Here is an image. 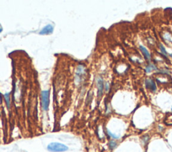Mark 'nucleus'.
<instances>
[{"label":"nucleus","mask_w":172,"mask_h":152,"mask_svg":"<svg viewBox=\"0 0 172 152\" xmlns=\"http://www.w3.org/2000/svg\"><path fill=\"white\" fill-rule=\"evenodd\" d=\"M47 149L51 152H63L68 150V147L64 144L53 142L48 145Z\"/></svg>","instance_id":"nucleus-1"},{"label":"nucleus","mask_w":172,"mask_h":152,"mask_svg":"<svg viewBox=\"0 0 172 152\" xmlns=\"http://www.w3.org/2000/svg\"><path fill=\"white\" fill-rule=\"evenodd\" d=\"M116 145L117 143L114 141H110V143H109V147H110V148L111 149H113L116 148Z\"/></svg>","instance_id":"nucleus-10"},{"label":"nucleus","mask_w":172,"mask_h":152,"mask_svg":"<svg viewBox=\"0 0 172 152\" xmlns=\"http://www.w3.org/2000/svg\"><path fill=\"white\" fill-rule=\"evenodd\" d=\"M148 139H149V137L148 136H145L143 137V142L145 143H146L148 141Z\"/></svg>","instance_id":"nucleus-13"},{"label":"nucleus","mask_w":172,"mask_h":152,"mask_svg":"<svg viewBox=\"0 0 172 152\" xmlns=\"http://www.w3.org/2000/svg\"><path fill=\"white\" fill-rule=\"evenodd\" d=\"M170 56H171V58H172V53H171V54H170Z\"/></svg>","instance_id":"nucleus-16"},{"label":"nucleus","mask_w":172,"mask_h":152,"mask_svg":"<svg viewBox=\"0 0 172 152\" xmlns=\"http://www.w3.org/2000/svg\"><path fill=\"white\" fill-rule=\"evenodd\" d=\"M108 88H109V85H108V84L107 83V84H106V90H108Z\"/></svg>","instance_id":"nucleus-14"},{"label":"nucleus","mask_w":172,"mask_h":152,"mask_svg":"<svg viewBox=\"0 0 172 152\" xmlns=\"http://www.w3.org/2000/svg\"><path fill=\"white\" fill-rule=\"evenodd\" d=\"M53 27L51 24H48L47 26H46L45 27H44L42 30L40 32V35H47V34H50L53 33Z\"/></svg>","instance_id":"nucleus-3"},{"label":"nucleus","mask_w":172,"mask_h":152,"mask_svg":"<svg viewBox=\"0 0 172 152\" xmlns=\"http://www.w3.org/2000/svg\"><path fill=\"white\" fill-rule=\"evenodd\" d=\"M139 49L141 50V51L142 52V53H143V56H145V59L149 60L151 58V55H150L149 52L148 51L147 49L146 48H145L144 46H140Z\"/></svg>","instance_id":"nucleus-6"},{"label":"nucleus","mask_w":172,"mask_h":152,"mask_svg":"<svg viewBox=\"0 0 172 152\" xmlns=\"http://www.w3.org/2000/svg\"><path fill=\"white\" fill-rule=\"evenodd\" d=\"M97 83H98V97H101L102 95L103 90H104V82L102 78H99L98 79Z\"/></svg>","instance_id":"nucleus-5"},{"label":"nucleus","mask_w":172,"mask_h":152,"mask_svg":"<svg viewBox=\"0 0 172 152\" xmlns=\"http://www.w3.org/2000/svg\"><path fill=\"white\" fill-rule=\"evenodd\" d=\"M171 111H172V108H171Z\"/></svg>","instance_id":"nucleus-17"},{"label":"nucleus","mask_w":172,"mask_h":152,"mask_svg":"<svg viewBox=\"0 0 172 152\" xmlns=\"http://www.w3.org/2000/svg\"><path fill=\"white\" fill-rule=\"evenodd\" d=\"M160 50H161V51L162 54H163L164 55L167 56V52H166L165 48H164V46H163V44H160Z\"/></svg>","instance_id":"nucleus-12"},{"label":"nucleus","mask_w":172,"mask_h":152,"mask_svg":"<svg viewBox=\"0 0 172 152\" xmlns=\"http://www.w3.org/2000/svg\"><path fill=\"white\" fill-rule=\"evenodd\" d=\"M165 123L168 125H172V114L171 115H169L167 117H166L165 120Z\"/></svg>","instance_id":"nucleus-8"},{"label":"nucleus","mask_w":172,"mask_h":152,"mask_svg":"<svg viewBox=\"0 0 172 152\" xmlns=\"http://www.w3.org/2000/svg\"><path fill=\"white\" fill-rule=\"evenodd\" d=\"M157 69V68L155 67V66H154L153 64H149V66H147L145 68V72L149 73V72H152L153 70H155Z\"/></svg>","instance_id":"nucleus-7"},{"label":"nucleus","mask_w":172,"mask_h":152,"mask_svg":"<svg viewBox=\"0 0 172 152\" xmlns=\"http://www.w3.org/2000/svg\"><path fill=\"white\" fill-rule=\"evenodd\" d=\"M145 86L147 88L152 90V91H155L157 89V86L153 80L151 79H147L145 80Z\"/></svg>","instance_id":"nucleus-4"},{"label":"nucleus","mask_w":172,"mask_h":152,"mask_svg":"<svg viewBox=\"0 0 172 152\" xmlns=\"http://www.w3.org/2000/svg\"><path fill=\"white\" fill-rule=\"evenodd\" d=\"M107 133H108V134L110 135V137H112L113 139H118L119 138V136H117V135H114V134L112 133H111L108 129H107Z\"/></svg>","instance_id":"nucleus-11"},{"label":"nucleus","mask_w":172,"mask_h":152,"mask_svg":"<svg viewBox=\"0 0 172 152\" xmlns=\"http://www.w3.org/2000/svg\"><path fill=\"white\" fill-rule=\"evenodd\" d=\"M2 30H2V26H0V33H1V32H2Z\"/></svg>","instance_id":"nucleus-15"},{"label":"nucleus","mask_w":172,"mask_h":152,"mask_svg":"<svg viewBox=\"0 0 172 152\" xmlns=\"http://www.w3.org/2000/svg\"><path fill=\"white\" fill-rule=\"evenodd\" d=\"M4 97L6 99V101L7 107L8 109H10V93H6L4 95Z\"/></svg>","instance_id":"nucleus-9"},{"label":"nucleus","mask_w":172,"mask_h":152,"mask_svg":"<svg viewBox=\"0 0 172 152\" xmlns=\"http://www.w3.org/2000/svg\"><path fill=\"white\" fill-rule=\"evenodd\" d=\"M50 92L49 90H43L41 93V103L43 110L47 111L50 103Z\"/></svg>","instance_id":"nucleus-2"}]
</instances>
